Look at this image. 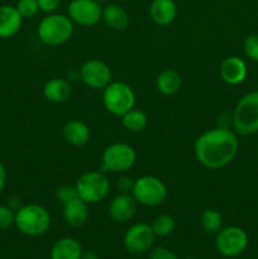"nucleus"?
Listing matches in <instances>:
<instances>
[{"label": "nucleus", "instance_id": "obj_18", "mask_svg": "<svg viewBox=\"0 0 258 259\" xmlns=\"http://www.w3.org/2000/svg\"><path fill=\"white\" fill-rule=\"evenodd\" d=\"M72 86L65 78H51L43 86V96L53 104L66 103L71 98Z\"/></svg>", "mask_w": 258, "mask_h": 259}, {"label": "nucleus", "instance_id": "obj_32", "mask_svg": "<svg viewBox=\"0 0 258 259\" xmlns=\"http://www.w3.org/2000/svg\"><path fill=\"white\" fill-rule=\"evenodd\" d=\"M5 184H7V169H5L4 164L0 162V194L4 190Z\"/></svg>", "mask_w": 258, "mask_h": 259}, {"label": "nucleus", "instance_id": "obj_4", "mask_svg": "<svg viewBox=\"0 0 258 259\" xmlns=\"http://www.w3.org/2000/svg\"><path fill=\"white\" fill-rule=\"evenodd\" d=\"M233 128L239 136L247 137L258 132V91H252L238 101L233 111Z\"/></svg>", "mask_w": 258, "mask_h": 259}, {"label": "nucleus", "instance_id": "obj_16", "mask_svg": "<svg viewBox=\"0 0 258 259\" xmlns=\"http://www.w3.org/2000/svg\"><path fill=\"white\" fill-rule=\"evenodd\" d=\"M149 17L157 25H169L177 17V5L174 0H152Z\"/></svg>", "mask_w": 258, "mask_h": 259}, {"label": "nucleus", "instance_id": "obj_8", "mask_svg": "<svg viewBox=\"0 0 258 259\" xmlns=\"http://www.w3.org/2000/svg\"><path fill=\"white\" fill-rule=\"evenodd\" d=\"M137 152L126 143H113L104 149L101 154V171L121 174L136 164Z\"/></svg>", "mask_w": 258, "mask_h": 259}, {"label": "nucleus", "instance_id": "obj_27", "mask_svg": "<svg viewBox=\"0 0 258 259\" xmlns=\"http://www.w3.org/2000/svg\"><path fill=\"white\" fill-rule=\"evenodd\" d=\"M244 53L250 61L258 62V33H253L249 34L244 39Z\"/></svg>", "mask_w": 258, "mask_h": 259}, {"label": "nucleus", "instance_id": "obj_17", "mask_svg": "<svg viewBox=\"0 0 258 259\" xmlns=\"http://www.w3.org/2000/svg\"><path fill=\"white\" fill-rule=\"evenodd\" d=\"M89 204L80 197L63 204V219L70 227L80 228L86 224L89 219Z\"/></svg>", "mask_w": 258, "mask_h": 259}, {"label": "nucleus", "instance_id": "obj_7", "mask_svg": "<svg viewBox=\"0 0 258 259\" xmlns=\"http://www.w3.org/2000/svg\"><path fill=\"white\" fill-rule=\"evenodd\" d=\"M132 196L137 204L154 207L163 204L167 197V187L156 176H142L133 182Z\"/></svg>", "mask_w": 258, "mask_h": 259}, {"label": "nucleus", "instance_id": "obj_24", "mask_svg": "<svg viewBox=\"0 0 258 259\" xmlns=\"http://www.w3.org/2000/svg\"><path fill=\"white\" fill-rule=\"evenodd\" d=\"M200 224L202 229L209 234L218 233L223 228V217L218 210L206 209L200 217Z\"/></svg>", "mask_w": 258, "mask_h": 259}, {"label": "nucleus", "instance_id": "obj_6", "mask_svg": "<svg viewBox=\"0 0 258 259\" xmlns=\"http://www.w3.org/2000/svg\"><path fill=\"white\" fill-rule=\"evenodd\" d=\"M103 104L111 115L121 118L136 105V94L128 83L114 81L103 89Z\"/></svg>", "mask_w": 258, "mask_h": 259}, {"label": "nucleus", "instance_id": "obj_29", "mask_svg": "<svg viewBox=\"0 0 258 259\" xmlns=\"http://www.w3.org/2000/svg\"><path fill=\"white\" fill-rule=\"evenodd\" d=\"M15 222V212L8 206H0V230L12 227Z\"/></svg>", "mask_w": 258, "mask_h": 259}, {"label": "nucleus", "instance_id": "obj_15", "mask_svg": "<svg viewBox=\"0 0 258 259\" xmlns=\"http://www.w3.org/2000/svg\"><path fill=\"white\" fill-rule=\"evenodd\" d=\"M23 17L13 5L0 7V38H12L20 30Z\"/></svg>", "mask_w": 258, "mask_h": 259}, {"label": "nucleus", "instance_id": "obj_5", "mask_svg": "<svg viewBox=\"0 0 258 259\" xmlns=\"http://www.w3.org/2000/svg\"><path fill=\"white\" fill-rule=\"evenodd\" d=\"M75 187L78 197L86 204H98L109 195L110 181L105 172L88 171L78 177Z\"/></svg>", "mask_w": 258, "mask_h": 259}, {"label": "nucleus", "instance_id": "obj_14", "mask_svg": "<svg viewBox=\"0 0 258 259\" xmlns=\"http://www.w3.org/2000/svg\"><path fill=\"white\" fill-rule=\"evenodd\" d=\"M137 201L129 194H120L109 204V215L116 223H126L134 217Z\"/></svg>", "mask_w": 258, "mask_h": 259}, {"label": "nucleus", "instance_id": "obj_12", "mask_svg": "<svg viewBox=\"0 0 258 259\" xmlns=\"http://www.w3.org/2000/svg\"><path fill=\"white\" fill-rule=\"evenodd\" d=\"M80 77L90 89H105L111 82V70L104 61L89 60L81 66Z\"/></svg>", "mask_w": 258, "mask_h": 259}, {"label": "nucleus", "instance_id": "obj_2", "mask_svg": "<svg viewBox=\"0 0 258 259\" xmlns=\"http://www.w3.org/2000/svg\"><path fill=\"white\" fill-rule=\"evenodd\" d=\"M38 38L46 46L57 47L67 43L73 34V22L68 15L60 13L47 14L37 28Z\"/></svg>", "mask_w": 258, "mask_h": 259}, {"label": "nucleus", "instance_id": "obj_28", "mask_svg": "<svg viewBox=\"0 0 258 259\" xmlns=\"http://www.w3.org/2000/svg\"><path fill=\"white\" fill-rule=\"evenodd\" d=\"M56 197H57L62 204H66V202L78 197V195H77V191H76L75 186H67V185H63V186H60L56 189Z\"/></svg>", "mask_w": 258, "mask_h": 259}, {"label": "nucleus", "instance_id": "obj_3", "mask_svg": "<svg viewBox=\"0 0 258 259\" xmlns=\"http://www.w3.org/2000/svg\"><path fill=\"white\" fill-rule=\"evenodd\" d=\"M14 225L22 234L28 237L43 235L51 227V215L46 207L38 204L20 206L15 212Z\"/></svg>", "mask_w": 258, "mask_h": 259}, {"label": "nucleus", "instance_id": "obj_13", "mask_svg": "<svg viewBox=\"0 0 258 259\" xmlns=\"http://www.w3.org/2000/svg\"><path fill=\"white\" fill-rule=\"evenodd\" d=\"M220 77L229 85H239L247 77V65L244 60L238 56H230L220 63Z\"/></svg>", "mask_w": 258, "mask_h": 259}, {"label": "nucleus", "instance_id": "obj_33", "mask_svg": "<svg viewBox=\"0 0 258 259\" xmlns=\"http://www.w3.org/2000/svg\"><path fill=\"white\" fill-rule=\"evenodd\" d=\"M81 259H99L96 253L94 252H82V255H81Z\"/></svg>", "mask_w": 258, "mask_h": 259}, {"label": "nucleus", "instance_id": "obj_31", "mask_svg": "<svg viewBox=\"0 0 258 259\" xmlns=\"http://www.w3.org/2000/svg\"><path fill=\"white\" fill-rule=\"evenodd\" d=\"M37 3L39 10H42L46 14H51V13H55L57 10V8L61 4V0H37Z\"/></svg>", "mask_w": 258, "mask_h": 259}, {"label": "nucleus", "instance_id": "obj_35", "mask_svg": "<svg viewBox=\"0 0 258 259\" xmlns=\"http://www.w3.org/2000/svg\"><path fill=\"white\" fill-rule=\"evenodd\" d=\"M186 259H196V258H194V257H189V258H186Z\"/></svg>", "mask_w": 258, "mask_h": 259}, {"label": "nucleus", "instance_id": "obj_19", "mask_svg": "<svg viewBox=\"0 0 258 259\" xmlns=\"http://www.w3.org/2000/svg\"><path fill=\"white\" fill-rule=\"evenodd\" d=\"M62 136L71 146L82 147L90 141L91 132L88 124L78 119H72L63 125Z\"/></svg>", "mask_w": 258, "mask_h": 259}, {"label": "nucleus", "instance_id": "obj_30", "mask_svg": "<svg viewBox=\"0 0 258 259\" xmlns=\"http://www.w3.org/2000/svg\"><path fill=\"white\" fill-rule=\"evenodd\" d=\"M149 259H179L172 250L163 247H157L149 254Z\"/></svg>", "mask_w": 258, "mask_h": 259}, {"label": "nucleus", "instance_id": "obj_25", "mask_svg": "<svg viewBox=\"0 0 258 259\" xmlns=\"http://www.w3.org/2000/svg\"><path fill=\"white\" fill-rule=\"evenodd\" d=\"M151 227L156 237H168L169 234L174 233L175 228H176V222L171 215L162 214L153 220Z\"/></svg>", "mask_w": 258, "mask_h": 259}, {"label": "nucleus", "instance_id": "obj_23", "mask_svg": "<svg viewBox=\"0 0 258 259\" xmlns=\"http://www.w3.org/2000/svg\"><path fill=\"white\" fill-rule=\"evenodd\" d=\"M120 119L121 125L124 126L125 131L131 132V133H139V132L144 131L147 124H148L147 114L136 108H133L128 113L124 114Z\"/></svg>", "mask_w": 258, "mask_h": 259}, {"label": "nucleus", "instance_id": "obj_10", "mask_svg": "<svg viewBox=\"0 0 258 259\" xmlns=\"http://www.w3.org/2000/svg\"><path fill=\"white\" fill-rule=\"evenodd\" d=\"M103 8L98 0H71L67 15L73 24L81 27H93L101 20Z\"/></svg>", "mask_w": 258, "mask_h": 259}, {"label": "nucleus", "instance_id": "obj_26", "mask_svg": "<svg viewBox=\"0 0 258 259\" xmlns=\"http://www.w3.org/2000/svg\"><path fill=\"white\" fill-rule=\"evenodd\" d=\"M15 8L18 9V12L20 13V15L24 18H33L37 15V13L39 12V7H38L37 0H18Z\"/></svg>", "mask_w": 258, "mask_h": 259}, {"label": "nucleus", "instance_id": "obj_34", "mask_svg": "<svg viewBox=\"0 0 258 259\" xmlns=\"http://www.w3.org/2000/svg\"><path fill=\"white\" fill-rule=\"evenodd\" d=\"M116 2H128V0H116Z\"/></svg>", "mask_w": 258, "mask_h": 259}, {"label": "nucleus", "instance_id": "obj_20", "mask_svg": "<svg viewBox=\"0 0 258 259\" xmlns=\"http://www.w3.org/2000/svg\"><path fill=\"white\" fill-rule=\"evenodd\" d=\"M101 19L109 28L114 30H124L131 23L128 12L118 4H108L103 8Z\"/></svg>", "mask_w": 258, "mask_h": 259}, {"label": "nucleus", "instance_id": "obj_1", "mask_svg": "<svg viewBox=\"0 0 258 259\" xmlns=\"http://www.w3.org/2000/svg\"><path fill=\"white\" fill-rule=\"evenodd\" d=\"M239 141L227 126H218L204 132L194 143L197 162L205 168L220 169L228 166L237 157Z\"/></svg>", "mask_w": 258, "mask_h": 259}, {"label": "nucleus", "instance_id": "obj_21", "mask_svg": "<svg viewBox=\"0 0 258 259\" xmlns=\"http://www.w3.org/2000/svg\"><path fill=\"white\" fill-rule=\"evenodd\" d=\"M82 247L73 238H61L51 249V259H81Z\"/></svg>", "mask_w": 258, "mask_h": 259}, {"label": "nucleus", "instance_id": "obj_11", "mask_svg": "<svg viewBox=\"0 0 258 259\" xmlns=\"http://www.w3.org/2000/svg\"><path fill=\"white\" fill-rule=\"evenodd\" d=\"M154 235L152 227L146 223H138L129 228L124 234V247L133 254H141L151 249L154 243Z\"/></svg>", "mask_w": 258, "mask_h": 259}, {"label": "nucleus", "instance_id": "obj_22", "mask_svg": "<svg viewBox=\"0 0 258 259\" xmlns=\"http://www.w3.org/2000/svg\"><path fill=\"white\" fill-rule=\"evenodd\" d=\"M181 75H180L176 70H172V68H167V70L162 71L156 78L157 90H158L162 95H175L176 93H179V90L181 89Z\"/></svg>", "mask_w": 258, "mask_h": 259}, {"label": "nucleus", "instance_id": "obj_9", "mask_svg": "<svg viewBox=\"0 0 258 259\" xmlns=\"http://www.w3.org/2000/svg\"><path fill=\"white\" fill-rule=\"evenodd\" d=\"M248 245V235L242 228L227 227L222 228L217 233L215 247L218 252L224 257H237L245 250Z\"/></svg>", "mask_w": 258, "mask_h": 259}]
</instances>
